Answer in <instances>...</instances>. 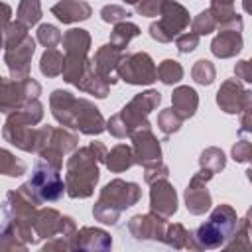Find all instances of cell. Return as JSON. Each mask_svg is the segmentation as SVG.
<instances>
[{
  "instance_id": "41",
  "label": "cell",
  "mask_w": 252,
  "mask_h": 252,
  "mask_svg": "<svg viewBox=\"0 0 252 252\" xmlns=\"http://www.w3.org/2000/svg\"><path fill=\"white\" fill-rule=\"evenodd\" d=\"M215 30H217V22H215V18L211 16L209 10L197 14V16L191 20V32H195L197 35H207V33H211V32H215Z\"/></svg>"
},
{
  "instance_id": "48",
  "label": "cell",
  "mask_w": 252,
  "mask_h": 252,
  "mask_svg": "<svg viewBox=\"0 0 252 252\" xmlns=\"http://www.w3.org/2000/svg\"><path fill=\"white\" fill-rule=\"evenodd\" d=\"M22 91H24L26 102H30V100L39 98V94H41V85H39L35 79L26 77V79H22Z\"/></svg>"
},
{
  "instance_id": "23",
  "label": "cell",
  "mask_w": 252,
  "mask_h": 252,
  "mask_svg": "<svg viewBox=\"0 0 252 252\" xmlns=\"http://www.w3.org/2000/svg\"><path fill=\"white\" fill-rule=\"evenodd\" d=\"M193 238H195L197 250H213L226 242V234L213 220H207L205 224H201L197 232H193Z\"/></svg>"
},
{
  "instance_id": "36",
  "label": "cell",
  "mask_w": 252,
  "mask_h": 252,
  "mask_svg": "<svg viewBox=\"0 0 252 252\" xmlns=\"http://www.w3.org/2000/svg\"><path fill=\"white\" fill-rule=\"evenodd\" d=\"M199 165L205 167V169H209V171H213V173H219L220 169H224L226 158H224L222 150H219V148H207L201 154V158H199Z\"/></svg>"
},
{
  "instance_id": "14",
  "label": "cell",
  "mask_w": 252,
  "mask_h": 252,
  "mask_svg": "<svg viewBox=\"0 0 252 252\" xmlns=\"http://www.w3.org/2000/svg\"><path fill=\"white\" fill-rule=\"evenodd\" d=\"M165 226V219L156 213L136 215L128 220V230L136 240H161Z\"/></svg>"
},
{
  "instance_id": "2",
  "label": "cell",
  "mask_w": 252,
  "mask_h": 252,
  "mask_svg": "<svg viewBox=\"0 0 252 252\" xmlns=\"http://www.w3.org/2000/svg\"><path fill=\"white\" fill-rule=\"evenodd\" d=\"M161 102V93L150 89L136 94L120 112L112 114L106 122V130L114 138H130L140 128H150L148 114Z\"/></svg>"
},
{
  "instance_id": "45",
  "label": "cell",
  "mask_w": 252,
  "mask_h": 252,
  "mask_svg": "<svg viewBox=\"0 0 252 252\" xmlns=\"http://www.w3.org/2000/svg\"><path fill=\"white\" fill-rule=\"evenodd\" d=\"M167 175H169V167L163 161H158L154 165L144 167V179H146V183H154L158 179H167Z\"/></svg>"
},
{
  "instance_id": "20",
  "label": "cell",
  "mask_w": 252,
  "mask_h": 252,
  "mask_svg": "<svg viewBox=\"0 0 252 252\" xmlns=\"http://www.w3.org/2000/svg\"><path fill=\"white\" fill-rule=\"evenodd\" d=\"M197 106H199V96H197L195 89H191L187 85H181V87H177L173 91L171 108L181 120H189L197 112Z\"/></svg>"
},
{
  "instance_id": "38",
  "label": "cell",
  "mask_w": 252,
  "mask_h": 252,
  "mask_svg": "<svg viewBox=\"0 0 252 252\" xmlns=\"http://www.w3.org/2000/svg\"><path fill=\"white\" fill-rule=\"evenodd\" d=\"M2 33H4V47L18 45L20 41H24V39L30 35V33H28V26H26V24H22L20 20L10 22V24L2 30Z\"/></svg>"
},
{
  "instance_id": "8",
  "label": "cell",
  "mask_w": 252,
  "mask_h": 252,
  "mask_svg": "<svg viewBox=\"0 0 252 252\" xmlns=\"http://www.w3.org/2000/svg\"><path fill=\"white\" fill-rule=\"evenodd\" d=\"M61 169L53 167L51 163L39 159L35 165H33V173L30 177V185L32 189L37 193V197L41 201H57L63 197L65 193V183L59 175Z\"/></svg>"
},
{
  "instance_id": "27",
  "label": "cell",
  "mask_w": 252,
  "mask_h": 252,
  "mask_svg": "<svg viewBox=\"0 0 252 252\" xmlns=\"http://www.w3.org/2000/svg\"><path fill=\"white\" fill-rule=\"evenodd\" d=\"M161 242H165L167 246L171 248H189V250H197V244H195V238H193V232L187 230L183 224L179 222H173V224H167L165 226V232H163V238Z\"/></svg>"
},
{
  "instance_id": "35",
  "label": "cell",
  "mask_w": 252,
  "mask_h": 252,
  "mask_svg": "<svg viewBox=\"0 0 252 252\" xmlns=\"http://www.w3.org/2000/svg\"><path fill=\"white\" fill-rule=\"evenodd\" d=\"M16 20H20L22 24L35 26L41 20V4L39 0H20L18 12H16Z\"/></svg>"
},
{
  "instance_id": "6",
  "label": "cell",
  "mask_w": 252,
  "mask_h": 252,
  "mask_svg": "<svg viewBox=\"0 0 252 252\" xmlns=\"http://www.w3.org/2000/svg\"><path fill=\"white\" fill-rule=\"evenodd\" d=\"M189 26V12L175 0H163L159 20L150 24V35L159 43L173 41Z\"/></svg>"
},
{
  "instance_id": "39",
  "label": "cell",
  "mask_w": 252,
  "mask_h": 252,
  "mask_svg": "<svg viewBox=\"0 0 252 252\" xmlns=\"http://www.w3.org/2000/svg\"><path fill=\"white\" fill-rule=\"evenodd\" d=\"M26 246L28 244L16 236L10 222H4L0 226V250H26Z\"/></svg>"
},
{
  "instance_id": "18",
  "label": "cell",
  "mask_w": 252,
  "mask_h": 252,
  "mask_svg": "<svg viewBox=\"0 0 252 252\" xmlns=\"http://www.w3.org/2000/svg\"><path fill=\"white\" fill-rule=\"evenodd\" d=\"M51 14L63 24H75V22L89 20L93 14V8L85 0H61L51 8Z\"/></svg>"
},
{
  "instance_id": "1",
  "label": "cell",
  "mask_w": 252,
  "mask_h": 252,
  "mask_svg": "<svg viewBox=\"0 0 252 252\" xmlns=\"http://www.w3.org/2000/svg\"><path fill=\"white\" fill-rule=\"evenodd\" d=\"M49 106L53 118L65 128L79 130L87 136H98L106 130V120L100 110L87 98H77L69 91H53L49 96Z\"/></svg>"
},
{
  "instance_id": "34",
  "label": "cell",
  "mask_w": 252,
  "mask_h": 252,
  "mask_svg": "<svg viewBox=\"0 0 252 252\" xmlns=\"http://www.w3.org/2000/svg\"><path fill=\"white\" fill-rule=\"evenodd\" d=\"M156 73H158V79L163 85H175V83H179L183 79V67L175 59H163L156 67Z\"/></svg>"
},
{
  "instance_id": "19",
  "label": "cell",
  "mask_w": 252,
  "mask_h": 252,
  "mask_svg": "<svg viewBox=\"0 0 252 252\" xmlns=\"http://www.w3.org/2000/svg\"><path fill=\"white\" fill-rule=\"evenodd\" d=\"M26 104V96L22 91V81L0 77V112L10 114Z\"/></svg>"
},
{
  "instance_id": "29",
  "label": "cell",
  "mask_w": 252,
  "mask_h": 252,
  "mask_svg": "<svg viewBox=\"0 0 252 252\" xmlns=\"http://www.w3.org/2000/svg\"><path fill=\"white\" fill-rule=\"evenodd\" d=\"M140 35V28L136 26V24H132V22H128V20H124V22H118V24H114V30L110 32V45H114L116 49H120V51H124L126 49V45L134 39V37H138Z\"/></svg>"
},
{
  "instance_id": "54",
  "label": "cell",
  "mask_w": 252,
  "mask_h": 252,
  "mask_svg": "<svg viewBox=\"0 0 252 252\" xmlns=\"http://www.w3.org/2000/svg\"><path fill=\"white\" fill-rule=\"evenodd\" d=\"M122 2H126V4H136L138 0H122Z\"/></svg>"
},
{
  "instance_id": "11",
  "label": "cell",
  "mask_w": 252,
  "mask_h": 252,
  "mask_svg": "<svg viewBox=\"0 0 252 252\" xmlns=\"http://www.w3.org/2000/svg\"><path fill=\"white\" fill-rule=\"evenodd\" d=\"M217 104L226 114H240L242 110L252 106V94L236 79H228L217 93Z\"/></svg>"
},
{
  "instance_id": "44",
  "label": "cell",
  "mask_w": 252,
  "mask_h": 252,
  "mask_svg": "<svg viewBox=\"0 0 252 252\" xmlns=\"http://www.w3.org/2000/svg\"><path fill=\"white\" fill-rule=\"evenodd\" d=\"M175 45H177L179 53H191L199 45V35L195 32H183L175 37Z\"/></svg>"
},
{
  "instance_id": "37",
  "label": "cell",
  "mask_w": 252,
  "mask_h": 252,
  "mask_svg": "<svg viewBox=\"0 0 252 252\" xmlns=\"http://www.w3.org/2000/svg\"><path fill=\"white\" fill-rule=\"evenodd\" d=\"M191 77H193L195 83H199L203 87H209L217 77L215 65L209 59H199V61H195V65L191 69Z\"/></svg>"
},
{
  "instance_id": "31",
  "label": "cell",
  "mask_w": 252,
  "mask_h": 252,
  "mask_svg": "<svg viewBox=\"0 0 252 252\" xmlns=\"http://www.w3.org/2000/svg\"><path fill=\"white\" fill-rule=\"evenodd\" d=\"M63 63H65V55L55 47H47L39 59V71L45 77H59L63 71Z\"/></svg>"
},
{
  "instance_id": "47",
  "label": "cell",
  "mask_w": 252,
  "mask_h": 252,
  "mask_svg": "<svg viewBox=\"0 0 252 252\" xmlns=\"http://www.w3.org/2000/svg\"><path fill=\"white\" fill-rule=\"evenodd\" d=\"M43 250H75L73 248V236H63V234H55L51 236L45 244H43Z\"/></svg>"
},
{
  "instance_id": "16",
  "label": "cell",
  "mask_w": 252,
  "mask_h": 252,
  "mask_svg": "<svg viewBox=\"0 0 252 252\" xmlns=\"http://www.w3.org/2000/svg\"><path fill=\"white\" fill-rule=\"evenodd\" d=\"M112 238L106 230L94 226H83L73 236L75 250H110Z\"/></svg>"
},
{
  "instance_id": "26",
  "label": "cell",
  "mask_w": 252,
  "mask_h": 252,
  "mask_svg": "<svg viewBox=\"0 0 252 252\" xmlns=\"http://www.w3.org/2000/svg\"><path fill=\"white\" fill-rule=\"evenodd\" d=\"M104 163H106V167H108L112 173H122V171H126V169H130V167L136 163V161H134L132 146H128V144H118V146H114L110 152H106Z\"/></svg>"
},
{
  "instance_id": "3",
  "label": "cell",
  "mask_w": 252,
  "mask_h": 252,
  "mask_svg": "<svg viewBox=\"0 0 252 252\" xmlns=\"http://www.w3.org/2000/svg\"><path fill=\"white\" fill-rule=\"evenodd\" d=\"M100 159L94 156L91 146L75 148L71 158L67 159V173H65V193L71 199H87L93 195L94 185L98 183Z\"/></svg>"
},
{
  "instance_id": "17",
  "label": "cell",
  "mask_w": 252,
  "mask_h": 252,
  "mask_svg": "<svg viewBox=\"0 0 252 252\" xmlns=\"http://www.w3.org/2000/svg\"><path fill=\"white\" fill-rule=\"evenodd\" d=\"M242 49V30H232V28H222L211 41V51L215 57L226 59L234 57Z\"/></svg>"
},
{
  "instance_id": "22",
  "label": "cell",
  "mask_w": 252,
  "mask_h": 252,
  "mask_svg": "<svg viewBox=\"0 0 252 252\" xmlns=\"http://www.w3.org/2000/svg\"><path fill=\"white\" fill-rule=\"evenodd\" d=\"M213 199L207 189V183L189 181V187L185 189V207L191 215H203L211 209Z\"/></svg>"
},
{
  "instance_id": "10",
  "label": "cell",
  "mask_w": 252,
  "mask_h": 252,
  "mask_svg": "<svg viewBox=\"0 0 252 252\" xmlns=\"http://www.w3.org/2000/svg\"><path fill=\"white\" fill-rule=\"evenodd\" d=\"M35 51V41L32 35H28L24 41L12 47H4V63L10 69V77L16 81H22L30 77V63Z\"/></svg>"
},
{
  "instance_id": "42",
  "label": "cell",
  "mask_w": 252,
  "mask_h": 252,
  "mask_svg": "<svg viewBox=\"0 0 252 252\" xmlns=\"http://www.w3.org/2000/svg\"><path fill=\"white\" fill-rule=\"evenodd\" d=\"M61 37H63V33H61L55 26H51V24H41V26L37 28V41H39L45 49L59 45V43H61Z\"/></svg>"
},
{
  "instance_id": "12",
  "label": "cell",
  "mask_w": 252,
  "mask_h": 252,
  "mask_svg": "<svg viewBox=\"0 0 252 252\" xmlns=\"http://www.w3.org/2000/svg\"><path fill=\"white\" fill-rule=\"evenodd\" d=\"M130 138H132L134 161L138 165L148 167L161 161V146H159V140L154 136L152 128H140Z\"/></svg>"
},
{
  "instance_id": "33",
  "label": "cell",
  "mask_w": 252,
  "mask_h": 252,
  "mask_svg": "<svg viewBox=\"0 0 252 252\" xmlns=\"http://www.w3.org/2000/svg\"><path fill=\"white\" fill-rule=\"evenodd\" d=\"M250 217L246 215L244 219H240L238 220V224H236V228H234V232L230 234V238L224 242V246L228 248V250H248L250 248Z\"/></svg>"
},
{
  "instance_id": "13",
  "label": "cell",
  "mask_w": 252,
  "mask_h": 252,
  "mask_svg": "<svg viewBox=\"0 0 252 252\" xmlns=\"http://www.w3.org/2000/svg\"><path fill=\"white\" fill-rule=\"evenodd\" d=\"M150 209L152 213L169 219L175 215L177 211V193L173 189V185L167 179H158L154 183H150Z\"/></svg>"
},
{
  "instance_id": "28",
  "label": "cell",
  "mask_w": 252,
  "mask_h": 252,
  "mask_svg": "<svg viewBox=\"0 0 252 252\" xmlns=\"http://www.w3.org/2000/svg\"><path fill=\"white\" fill-rule=\"evenodd\" d=\"M209 220H213V222L226 234V240L230 238V234L234 232V228H236V224H238V217H236L234 209H232L230 205H226V203L217 205V207L213 209Z\"/></svg>"
},
{
  "instance_id": "15",
  "label": "cell",
  "mask_w": 252,
  "mask_h": 252,
  "mask_svg": "<svg viewBox=\"0 0 252 252\" xmlns=\"http://www.w3.org/2000/svg\"><path fill=\"white\" fill-rule=\"evenodd\" d=\"M120 57H122V51H120V49H116L114 45L106 43V45L98 47V49H96V53H94V57L91 59V61H93V69H94V71H96V73H98L106 83L114 85V83L118 81L116 65H118Z\"/></svg>"
},
{
  "instance_id": "52",
  "label": "cell",
  "mask_w": 252,
  "mask_h": 252,
  "mask_svg": "<svg viewBox=\"0 0 252 252\" xmlns=\"http://www.w3.org/2000/svg\"><path fill=\"white\" fill-rule=\"evenodd\" d=\"M252 128H250V108H246V110H242V120H240V134H246V132H250Z\"/></svg>"
},
{
  "instance_id": "21",
  "label": "cell",
  "mask_w": 252,
  "mask_h": 252,
  "mask_svg": "<svg viewBox=\"0 0 252 252\" xmlns=\"http://www.w3.org/2000/svg\"><path fill=\"white\" fill-rule=\"evenodd\" d=\"M61 219L63 215L51 207H45V209H37L35 211V217H33V230H35V236L41 240V238H51L55 234H59V228H61Z\"/></svg>"
},
{
  "instance_id": "9",
  "label": "cell",
  "mask_w": 252,
  "mask_h": 252,
  "mask_svg": "<svg viewBox=\"0 0 252 252\" xmlns=\"http://www.w3.org/2000/svg\"><path fill=\"white\" fill-rule=\"evenodd\" d=\"M2 136L6 142H10L12 146L24 150V152H35V144H37V128H33L32 124H28L24 120V116L14 110L8 114L6 124L2 128Z\"/></svg>"
},
{
  "instance_id": "4",
  "label": "cell",
  "mask_w": 252,
  "mask_h": 252,
  "mask_svg": "<svg viewBox=\"0 0 252 252\" xmlns=\"http://www.w3.org/2000/svg\"><path fill=\"white\" fill-rule=\"evenodd\" d=\"M140 197H142V189L138 183L124 181V179H112L100 189L98 201L93 207V215L96 220L104 224H116L120 219V213L136 205Z\"/></svg>"
},
{
  "instance_id": "49",
  "label": "cell",
  "mask_w": 252,
  "mask_h": 252,
  "mask_svg": "<svg viewBox=\"0 0 252 252\" xmlns=\"http://www.w3.org/2000/svg\"><path fill=\"white\" fill-rule=\"evenodd\" d=\"M250 152H252V146H250V142L248 140H240V142H236L234 146H232V158H234V161H248L250 159Z\"/></svg>"
},
{
  "instance_id": "43",
  "label": "cell",
  "mask_w": 252,
  "mask_h": 252,
  "mask_svg": "<svg viewBox=\"0 0 252 252\" xmlns=\"http://www.w3.org/2000/svg\"><path fill=\"white\" fill-rule=\"evenodd\" d=\"M130 16V12L118 4H106L102 10H100V18L102 22L106 24H118V22H124L126 18Z\"/></svg>"
},
{
  "instance_id": "46",
  "label": "cell",
  "mask_w": 252,
  "mask_h": 252,
  "mask_svg": "<svg viewBox=\"0 0 252 252\" xmlns=\"http://www.w3.org/2000/svg\"><path fill=\"white\" fill-rule=\"evenodd\" d=\"M134 6H136V12L140 16L152 18V16H159L161 6H163V0H138Z\"/></svg>"
},
{
  "instance_id": "25",
  "label": "cell",
  "mask_w": 252,
  "mask_h": 252,
  "mask_svg": "<svg viewBox=\"0 0 252 252\" xmlns=\"http://www.w3.org/2000/svg\"><path fill=\"white\" fill-rule=\"evenodd\" d=\"M61 43H63L65 55H87L91 49V35L87 30L73 28L63 33Z\"/></svg>"
},
{
  "instance_id": "51",
  "label": "cell",
  "mask_w": 252,
  "mask_h": 252,
  "mask_svg": "<svg viewBox=\"0 0 252 252\" xmlns=\"http://www.w3.org/2000/svg\"><path fill=\"white\" fill-rule=\"evenodd\" d=\"M12 8L6 2H0V30H4L12 20Z\"/></svg>"
},
{
  "instance_id": "50",
  "label": "cell",
  "mask_w": 252,
  "mask_h": 252,
  "mask_svg": "<svg viewBox=\"0 0 252 252\" xmlns=\"http://www.w3.org/2000/svg\"><path fill=\"white\" fill-rule=\"evenodd\" d=\"M234 75H236V79H242L244 83H250V81H252L250 61H246V59L238 61V63H236V67H234Z\"/></svg>"
},
{
  "instance_id": "7",
  "label": "cell",
  "mask_w": 252,
  "mask_h": 252,
  "mask_svg": "<svg viewBox=\"0 0 252 252\" xmlns=\"http://www.w3.org/2000/svg\"><path fill=\"white\" fill-rule=\"evenodd\" d=\"M116 75L128 85H152L158 79L156 63L146 51H136L126 55L122 53L116 65Z\"/></svg>"
},
{
  "instance_id": "40",
  "label": "cell",
  "mask_w": 252,
  "mask_h": 252,
  "mask_svg": "<svg viewBox=\"0 0 252 252\" xmlns=\"http://www.w3.org/2000/svg\"><path fill=\"white\" fill-rule=\"evenodd\" d=\"M181 122H183V120L173 112V108H165V110H161V112L158 114V128H159L165 136L177 132V130L181 128Z\"/></svg>"
},
{
  "instance_id": "53",
  "label": "cell",
  "mask_w": 252,
  "mask_h": 252,
  "mask_svg": "<svg viewBox=\"0 0 252 252\" xmlns=\"http://www.w3.org/2000/svg\"><path fill=\"white\" fill-rule=\"evenodd\" d=\"M4 47V33H2V30H0V49Z\"/></svg>"
},
{
  "instance_id": "30",
  "label": "cell",
  "mask_w": 252,
  "mask_h": 252,
  "mask_svg": "<svg viewBox=\"0 0 252 252\" xmlns=\"http://www.w3.org/2000/svg\"><path fill=\"white\" fill-rule=\"evenodd\" d=\"M91 59L87 55H65V63H63V81H67L69 85H77V81L81 79V75L85 73V69L89 67Z\"/></svg>"
},
{
  "instance_id": "24",
  "label": "cell",
  "mask_w": 252,
  "mask_h": 252,
  "mask_svg": "<svg viewBox=\"0 0 252 252\" xmlns=\"http://www.w3.org/2000/svg\"><path fill=\"white\" fill-rule=\"evenodd\" d=\"M79 91L83 93H89V94H94L96 98H104L110 91V83H106L94 69H93V61L89 63V67L85 69V73L81 75V79L77 81L75 85Z\"/></svg>"
},
{
  "instance_id": "32",
  "label": "cell",
  "mask_w": 252,
  "mask_h": 252,
  "mask_svg": "<svg viewBox=\"0 0 252 252\" xmlns=\"http://www.w3.org/2000/svg\"><path fill=\"white\" fill-rule=\"evenodd\" d=\"M28 171V165L24 159L16 158L10 150L0 148V175H8V177H20Z\"/></svg>"
},
{
  "instance_id": "5",
  "label": "cell",
  "mask_w": 252,
  "mask_h": 252,
  "mask_svg": "<svg viewBox=\"0 0 252 252\" xmlns=\"http://www.w3.org/2000/svg\"><path fill=\"white\" fill-rule=\"evenodd\" d=\"M79 146V136L69 132L67 128H53V126H41L37 128V144H35V154L53 167L61 169L63 165V156L71 154Z\"/></svg>"
}]
</instances>
